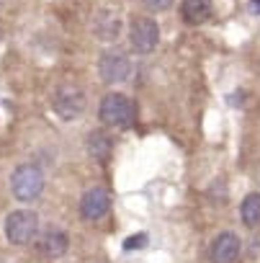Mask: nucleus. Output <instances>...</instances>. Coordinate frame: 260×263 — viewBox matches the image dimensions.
<instances>
[{
  "instance_id": "obj_1",
  "label": "nucleus",
  "mask_w": 260,
  "mask_h": 263,
  "mask_svg": "<svg viewBox=\"0 0 260 263\" xmlns=\"http://www.w3.org/2000/svg\"><path fill=\"white\" fill-rule=\"evenodd\" d=\"M134 103L129 96L124 93H106L101 98V106H98V119L108 126H118V129H126L134 124Z\"/></svg>"
},
{
  "instance_id": "obj_2",
  "label": "nucleus",
  "mask_w": 260,
  "mask_h": 263,
  "mask_svg": "<svg viewBox=\"0 0 260 263\" xmlns=\"http://www.w3.org/2000/svg\"><path fill=\"white\" fill-rule=\"evenodd\" d=\"M44 191V173L36 165H18L11 173V194L18 201H34Z\"/></svg>"
},
{
  "instance_id": "obj_3",
  "label": "nucleus",
  "mask_w": 260,
  "mask_h": 263,
  "mask_svg": "<svg viewBox=\"0 0 260 263\" xmlns=\"http://www.w3.org/2000/svg\"><path fill=\"white\" fill-rule=\"evenodd\" d=\"M39 232V217L31 209H16L6 217V237L13 245H29Z\"/></svg>"
},
{
  "instance_id": "obj_4",
  "label": "nucleus",
  "mask_w": 260,
  "mask_h": 263,
  "mask_svg": "<svg viewBox=\"0 0 260 263\" xmlns=\"http://www.w3.org/2000/svg\"><path fill=\"white\" fill-rule=\"evenodd\" d=\"M129 42H132V49L139 54H150L155 52L157 42H160V26L152 18H137L129 29Z\"/></svg>"
},
{
  "instance_id": "obj_5",
  "label": "nucleus",
  "mask_w": 260,
  "mask_h": 263,
  "mask_svg": "<svg viewBox=\"0 0 260 263\" xmlns=\"http://www.w3.org/2000/svg\"><path fill=\"white\" fill-rule=\"evenodd\" d=\"M85 111V93L77 85H62L54 93V114L65 121L77 119Z\"/></svg>"
},
{
  "instance_id": "obj_6",
  "label": "nucleus",
  "mask_w": 260,
  "mask_h": 263,
  "mask_svg": "<svg viewBox=\"0 0 260 263\" xmlns=\"http://www.w3.org/2000/svg\"><path fill=\"white\" fill-rule=\"evenodd\" d=\"M98 72L106 83H124L132 75V62L124 52H103L98 60Z\"/></svg>"
},
{
  "instance_id": "obj_7",
  "label": "nucleus",
  "mask_w": 260,
  "mask_h": 263,
  "mask_svg": "<svg viewBox=\"0 0 260 263\" xmlns=\"http://www.w3.org/2000/svg\"><path fill=\"white\" fill-rule=\"evenodd\" d=\"M108 206H111V196L106 189H90L83 194L80 199V214L88 219V222H98L108 214Z\"/></svg>"
},
{
  "instance_id": "obj_8",
  "label": "nucleus",
  "mask_w": 260,
  "mask_h": 263,
  "mask_svg": "<svg viewBox=\"0 0 260 263\" xmlns=\"http://www.w3.org/2000/svg\"><path fill=\"white\" fill-rule=\"evenodd\" d=\"M36 248H39V253L47 255V258H59V255L67 253V248H70V237H67V232L59 230L57 224H49V227L39 235Z\"/></svg>"
},
{
  "instance_id": "obj_9",
  "label": "nucleus",
  "mask_w": 260,
  "mask_h": 263,
  "mask_svg": "<svg viewBox=\"0 0 260 263\" xmlns=\"http://www.w3.org/2000/svg\"><path fill=\"white\" fill-rule=\"evenodd\" d=\"M239 248H242V242H239V237L234 232L216 235L214 242H211V250H209L211 263H234L239 258Z\"/></svg>"
},
{
  "instance_id": "obj_10",
  "label": "nucleus",
  "mask_w": 260,
  "mask_h": 263,
  "mask_svg": "<svg viewBox=\"0 0 260 263\" xmlns=\"http://www.w3.org/2000/svg\"><path fill=\"white\" fill-rule=\"evenodd\" d=\"M121 34V16L111 8H103L93 16V36L101 42H116Z\"/></svg>"
},
{
  "instance_id": "obj_11",
  "label": "nucleus",
  "mask_w": 260,
  "mask_h": 263,
  "mask_svg": "<svg viewBox=\"0 0 260 263\" xmlns=\"http://www.w3.org/2000/svg\"><path fill=\"white\" fill-rule=\"evenodd\" d=\"M214 13V0H183L181 3V18L188 26H198L209 21Z\"/></svg>"
},
{
  "instance_id": "obj_12",
  "label": "nucleus",
  "mask_w": 260,
  "mask_h": 263,
  "mask_svg": "<svg viewBox=\"0 0 260 263\" xmlns=\"http://www.w3.org/2000/svg\"><path fill=\"white\" fill-rule=\"evenodd\" d=\"M111 147H113V140L108 137V132H103V129L90 132V137H88V155L95 163H106L111 158Z\"/></svg>"
},
{
  "instance_id": "obj_13",
  "label": "nucleus",
  "mask_w": 260,
  "mask_h": 263,
  "mask_svg": "<svg viewBox=\"0 0 260 263\" xmlns=\"http://www.w3.org/2000/svg\"><path fill=\"white\" fill-rule=\"evenodd\" d=\"M239 217H242V222L247 227H257L260 224V194H247L242 199Z\"/></svg>"
},
{
  "instance_id": "obj_14",
  "label": "nucleus",
  "mask_w": 260,
  "mask_h": 263,
  "mask_svg": "<svg viewBox=\"0 0 260 263\" xmlns=\"http://www.w3.org/2000/svg\"><path fill=\"white\" fill-rule=\"evenodd\" d=\"M145 245H147V235H145V232H137V235H132V237L124 240V248H126V250H139V248H145Z\"/></svg>"
},
{
  "instance_id": "obj_15",
  "label": "nucleus",
  "mask_w": 260,
  "mask_h": 263,
  "mask_svg": "<svg viewBox=\"0 0 260 263\" xmlns=\"http://www.w3.org/2000/svg\"><path fill=\"white\" fill-rule=\"evenodd\" d=\"M145 6L150 11H168L173 6V0H145Z\"/></svg>"
},
{
  "instance_id": "obj_16",
  "label": "nucleus",
  "mask_w": 260,
  "mask_h": 263,
  "mask_svg": "<svg viewBox=\"0 0 260 263\" xmlns=\"http://www.w3.org/2000/svg\"><path fill=\"white\" fill-rule=\"evenodd\" d=\"M250 11L252 13H260V0H250Z\"/></svg>"
}]
</instances>
